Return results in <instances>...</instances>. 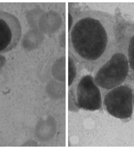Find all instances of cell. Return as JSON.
Returning <instances> with one entry per match:
<instances>
[{
  "mask_svg": "<svg viewBox=\"0 0 134 149\" xmlns=\"http://www.w3.org/2000/svg\"><path fill=\"white\" fill-rule=\"evenodd\" d=\"M133 107H134V90L133 91Z\"/></svg>",
  "mask_w": 134,
  "mask_h": 149,
  "instance_id": "8",
  "label": "cell"
},
{
  "mask_svg": "<svg viewBox=\"0 0 134 149\" xmlns=\"http://www.w3.org/2000/svg\"><path fill=\"white\" fill-rule=\"evenodd\" d=\"M77 98L79 107L89 111L100 109L101 94L95 79L90 75L83 77L77 85Z\"/></svg>",
  "mask_w": 134,
  "mask_h": 149,
  "instance_id": "6",
  "label": "cell"
},
{
  "mask_svg": "<svg viewBox=\"0 0 134 149\" xmlns=\"http://www.w3.org/2000/svg\"><path fill=\"white\" fill-rule=\"evenodd\" d=\"M21 35V24L18 18L8 12L0 11V53L15 48Z\"/></svg>",
  "mask_w": 134,
  "mask_h": 149,
  "instance_id": "5",
  "label": "cell"
},
{
  "mask_svg": "<svg viewBox=\"0 0 134 149\" xmlns=\"http://www.w3.org/2000/svg\"><path fill=\"white\" fill-rule=\"evenodd\" d=\"M115 17L117 47L126 56L129 62L127 81L134 83V21L119 13Z\"/></svg>",
  "mask_w": 134,
  "mask_h": 149,
  "instance_id": "4",
  "label": "cell"
},
{
  "mask_svg": "<svg viewBox=\"0 0 134 149\" xmlns=\"http://www.w3.org/2000/svg\"><path fill=\"white\" fill-rule=\"evenodd\" d=\"M69 33L71 53L85 61H107L117 51L115 15L86 10L77 15Z\"/></svg>",
  "mask_w": 134,
  "mask_h": 149,
  "instance_id": "1",
  "label": "cell"
},
{
  "mask_svg": "<svg viewBox=\"0 0 134 149\" xmlns=\"http://www.w3.org/2000/svg\"><path fill=\"white\" fill-rule=\"evenodd\" d=\"M76 68L74 62L71 57H68V86L73 83L76 76Z\"/></svg>",
  "mask_w": 134,
  "mask_h": 149,
  "instance_id": "7",
  "label": "cell"
},
{
  "mask_svg": "<svg viewBox=\"0 0 134 149\" xmlns=\"http://www.w3.org/2000/svg\"><path fill=\"white\" fill-rule=\"evenodd\" d=\"M129 73L128 58L117 48L99 69L94 79L99 87L110 91L127 81Z\"/></svg>",
  "mask_w": 134,
  "mask_h": 149,
  "instance_id": "2",
  "label": "cell"
},
{
  "mask_svg": "<svg viewBox=\"0 0 134 149\" xmlns=\"http://www.w3.org/2000/svg\"><path fill=\"white\" fill-rule=\"evenodd\" d=\"M133 90L128 84H123L109 91L104 103L107 111L114 118L126 119L131 118L133 111Z\"/></svg>",
  "mask_w": 134,
  "mask_h": 149,
  "instance_id": "3",
  "label": "cell"
}]
</instances>
